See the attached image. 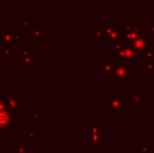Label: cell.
I'll return each mask as SVG.
<instances>
[{
    "label": "cell",
    "instance_id": "obj_7",
    "mask_svg": "<svg viewBox=\"0 0 154 153\" xmlns=\"http://www.w3.org/2000/svg\"><path fill=\"white\" fill-rule=\"evenodd\" d=\"M5 102H6V106L9 109H16L21 104V102L18 100L16 96H9Z\"/></svg>",
    "mask_w": 154,
    "mask_h": 153
},
{
    "label": "cell",
    "instance_id": "obj_5",
    "mask_svg": "<svg viewBox=\"0 0 154 153\" xmlns=\"http://www.w3.org/2000/svg\"><path fill=\"white\" fill-rule=\"evenodd\" d=\"M122 107V97L120 94L113 96L111 99L107 101V109H116L118 110Z\"/></svg>",
    "mask_w": 154,
    "mask_h": 153
},
{
    "label": "cell",
    "instance_id": "obj_13",
    "mask_svg": "<svg viewBox=\"0 0 154 153\" xmlns=\"http://www.w3.org/2000/svg\"><path fill=\"white\" fill-rule=\"evenodd\" d=\"M34 57H29V56H26V57H22L21 59V65L22 66H27V65H31L33 62H35Z\"/></svg>",
    "mask_w": 154,
    "mask_h": 153
},
{
    "label": "cell",
    "instance_id": "obj_30",
    "mask_svg": "<svg viewBox=\"0 0 154 153\" xmlns=\"http://www.w3.org/2000/svg\"><path fill=\"white\" fill-rule=\"evenodd\" d=\"M0 153H2V149L0 148Z\"/></svg>",
    "mask_w": 154,
    "mask_h": 153
},
{
    "label": "cell",
    "instance_id": "obj_16",
    "mask_svg": "<svg viewBox=\"0 0 154 153\" xmlns=\"http://www.w3.org/2000/svg\"><path fill=\"white\" fill-rule=\"evenodd\" d=\"M16 153H26V147L24 143H18L16 145Z\"/></svg>",
    "mask_w": 154,
    "mask_h": 153
},
{
    "label": "cell",
    "instance_id": "obj_31",
    "mask_svg": "<svg viewBox=\"0 0 154 153\" xmlns=\"http://www.w3.org/2000/svg\"><path fill=\"white\" fill-rule=\"evenodd\" d=\"M147 153H151V152H150V151H149V152H147Z\"/></svg>",
    "mask_w": 154,
    "mask_h": 153
},
{
    "label": "cell",
    "instance_id": "obj_26",
    "mask_svg": "<svg viewBox=\"0 0 154 153\" xmlns=\"http://www.w3.org/2000/svg\"><path fill=\"white\" fill-rule=\"evenodd\" d=\"M40 114H41V111H40V110H36V112L31 113L29 117H31V119H40Z\"/></svg>",
    "mask_w": 154,
    "mask_h": 153
},
{
    "label": "cell",
    "instance_id": "obj_28",
    "mask_svg": "<svg viewBox=\"0 0 154 153\" xmlns=\"http://www.w3.org/2000/svg\"><path fill=\"white\" fill-rule=\"evenodd\" d=\"M112 31H113V27H112V26H110V25H108V26H107L106 29H104V33H105V36L107 37V36H108L109 34H110Z\"/></svg>",
    "mask_w": 154,
    "mask_h": 153
},
{
    "label": "cell",
    "instance_id": "obj_17",
    "mask_svg": "<svg viewBox=\"0 0 154 153\" xmlns=\"http://www.w3.org/2000/svg\"><path fill=\"white\" fill-rule=\"evenodd\" d=\"M130 104L131 105H138L140 104V97L137 94H132L130 97Z\"/></svg>",
    "mask_w": 154,
    "mask_h": 153
},
{
    "label": "cell",
    "instance_id": "obj_1",
    "mask_svg": "<svg viewBox=\"0 0 154 153\" xmlns=\"http://www.w3.org/2000/svg\"><path fill=\"white\" fill-rule=\"evenodd\" d=\"M125 46H130L131 48H133V50H134L135 53H136V51L145 53V51L150 47L149 39L146 37L145 33H140V34H138V36H137L133 41L127 42Z\"/></svg>",
    "mask_w": 154,
    "mask_h": 153
},
{
    "label": "cell",
    "instance_id": "obj_18",
    "mask_svg": "<svg viewBox=\"0 0 154 153\" xmlns=\"http://www.w3.org/2000/svg\"><path fill=\"white\" fill-rule=\"evenodd\" d=\"M1 55L3 57H11L12 56V48L11 47H3L2 50H1Z\"/></svg>",
    "mask_w": 154,
    "mask_h": 153
},
{
    "label": "cell",
    "instance_id": "obj_22",
    "mask_svg": "<svg viewBox=\"0 0 154 153\" xmlns=\"http://www.w3.org/2000/svg\"><path fill=\"white\" fill-rule=\"evenodd\" d=\"M12 36V42H19L21 41V35L19 33H13L11 34Z\"/></svg>",
    "mask_w": 154,
    "mask_h": 153
},
{
    "label": "cell",
    "instance_id": "obj_20",
    "mask_svg": "<svg viewBox=\"0 0 154 153\" xmlns=\"http://www.w3.org/2000/svg\"><path fill=\"white\" fill-rule=\"evenodd\" d=\"M150 151V144L149 143H142L140 144V152L147 153Z\"/></svg>",
    "mask_w": 154,
    "mask_h": 153
},
{
    "label": "cell",
    "instance_id": "obj_21",
    "mask_svg": "<svg viewBox=\"0 0 154 153\" xmlns=\"http://www.w3.org/2000/svg\"><path fill=\"white\" fill-rule=\"evenodd\" d=\"M25 137H29V139H33V137H36V131L34 129H31V128H27L25 130Z\"/></svg>",
    "mask_w": 154,
    "mask_h": 153
},
{
    "label": "cell",
    "instance_id": "obj_9",
    "mask_svg": "<svg viewBox=\"0 0 154 153\" xmlns=\"http://www.w3.org/2000/svg\"><path fill=\"white\" fill-rule=\"evenodd\" d=\"M103 70L106 71L107 76H113V71H114V66H113L112 62L110 61H106V62H103Z\"/></svg>",
    "mask_w": 154,
    "mask_h": 153
},
{
    "label": "cell",
    "instance_id": "obj_8",
    "mask_svg": "<svg viewBox=\"0 0 154 153\" xmlns=\"http://www.w3.org/2000/svg\"><path fill=\"white\" fill-rule=\"evenodd\" d=\"M108 42H112L118 39H122V29H113V31L106 37Z\"/></svg>",
    "mask_w": 154,
    "mask_h": 153
},
{
    "label": "cell",
    "instance_id": "obj_24",
    "mask_svg": "<svg viewBox=\"0 0 154 153\" xmlns=\"http://www.w3.org/2000/svg\"><path fill=\"white\" fill-rule=\"evenodd\" d=\"M1 36H2V39H3V41H4V42H7V43L12 42V36H11L10 34L3 33Z\"/></svg>",
    "mask_w": 154,
    "mask_h": 153
},
{
    "label": "cell",
    "instance_id": "obj_10",
    "mask_svg": "<svg viewBox=\"0 0 154 153\" xmlns=\"http://www.w3.org/2000/svg\"><path fill=\"white\" fill-rule=\"evenodd\" d=\"M146 58H145V61L146 62H154V48L149 47L146 51Z\"/></svg>",
    "mask_w": 154,
    "mask_h": 153
},
{
    "label": "cell",
    "instance_id": "obj_23",
    "mask_svg": "<svg viewBox=\"0 0 154 153\" xmlns=\"http://www.w3.org/2000/svg\"><path fill=\"white\" fill-rule=\"evenodd\" d=\"M145 67L147 71H153L154 70V62H146L145 63Z\"/></svg>",
    "mask_w": 154,
    "mask_h": 153
},
{
    "label": "cell",
    "instance_id": "obj_6",
    "mask_svg": "<svg viewBox=\"0 0 154 153\" xmlns=\"http://www.w3.org/2000/svg\"><path fill=\"white\" fill-rule=\"evenodd\" d=\"M125 61H129V62H135L136 61V59H135V51L130 46H125L124 47L123 62H125Z\"/></svg>",
    "mask_w": 154,
    "mask_h": 153
},
{
    "label": "cell",
    "instance_id": "obj_32",
    "mask_svg": "<svg viewBox=\"0 0 154 153\" xmlns=\"http://www.w3.org/2000/svg\"><path fill=\"white\" fill-rule=\"evenodd\" d=\"M153 153H154V151H153Z\"/></svg>",
    "mask_w": 154,
    "mask_h": 153
},
{
    "label": "cell",
    "instance_id": "obj_14",
    "mask_svg": "<svg viewBox=\"0 0 154 153\" xmlns=\"http://www.w3.org/2000/svg\"><path fill=\"white\" fill-rule=\"evenodd\" d=\"M126 31H134V33H138L140 31V24L134 23V24H127L126 25Z\"/></svg>",
    "mask_w": 154,
    "mask_h": 153
},
{
    "label": "cell",
    "instance_id": "obj_3",
    "mask_svg": "<svg viewBox=\"0 0 154 153\" xmlns=\"http://www.w3.org/2000/svg\"><path fill=\"white\" fill-rule=\"evenodd\" d=\"M0 127L11 128V110H0Z\"/></svg>",
    "mask_w": 154,
    "mask_h": 153
},
{
    "label": "cell",
    "instance_id": "obj_12",
    "mask_svg": "<svg viewBox=\"0 0 154 153\" xmlns=\"http://www.w3.org/2000/svg\"><path fill=\"white\" fill-rule=\"evenodd\" d=\"M137 36H138V34L134 33V31H126L125 34H122V37L127 39L128 41H133Z\"/></svg>",
    "mask_w": 154,
    "mask_h": 153
},
{
    "label": "cell",
    "instance_id": "obj_4",
    "mask_svg": "<svg viewBox=\"0 0 154 153\" xmlns=\"http://www.w3.org/2000/svg\"><path fill=\"white\" fill-rule=\"evenodd\" d=\"M101 132H102V125L101 124L93 125V128H92V142H93L92 147H93V148H96L102 142Z\"/></svg>",
    "mask_w": 154,
    "mask_h": 153
},
{
    "label": "cell",
    "instance_id": "obj_11",
    "mask_svg": "<svg viewBox=\"0 0 154 153\" xmlns=\"http://www.w3.org/2000/svg\"><path fill=\"white\" fill-rule=\"evenodd\" d=\"M120 48H122V39H118V40H114L111 42V50H112V53H116Z\"/></svg>",
    "mask_w": 154,
    "mask_h": 153
},
{
    "label": "cell",
    "instance_id": "obj_19",
    "mask_svg": "<svg viewBox=\"0 0 154 153\" xmlns=\"http://www.w3.org/2000/svg\"><path fill=\"white\" fill-rule=\"evenodd\" d=\"M29 34H31V38H38V37L41 35V31H40L39 29H31Z\"/></svg>",
    "mask_w": 154,
    "mask_h": 153
},
{
    "label": "cell",
    "instance_id": "obj_29",
    "mask_svg": "<svg viewBox=\"0 0 154 153\" xmlns=\"http://www.w3.org/2000/svg\"><path fill=\"white\" fill-rule=\"evenodd\" d=\"M150 31L154 33V24H150Z\"/></svg>",
    "mask_w": 154,
    "mask_h": 153
},
{
    "label": "cell",
    "instance_id": "obj_27",
    "mask_svg": "<svg viewBox=\"0 0 154 153\" xmlns=\"http://www.w3.org/2000/svg\"><path fill=\"white\" fill-rule=\"evenodd\" d=\"M21 26L23 27V29H25V27L29 26V19H22Z\"/></svg>",
    "mask_w": 154,
    "mask_h": 153
},
{
    "label": "cell",
    "instance_id": "obj_25",
    "mask_svg": "<svg viewBox=\"0 0 154 153\" xmlns=\"http://www.w3.org/2000/svg\"><path fill=\"white\" fill-rule=\"evenodd\" d=\"M29 51H31V48L29 47H22L21 48V56L22 57L29 56Z\"/></svg>",
    "mask_w": 154,
    "mask_h": 153
},
{
    "label": "cell",
    "instance_id": "obj_15",
    "mask_svg": "<svg viewBox=\"0 0 154 153\" xmlns=\"http://www.w3.org/2000/svg\"><path fill=\"white\" fill-rule=\"evenodd\" d=\"M93 31V36L96 37V38H100V37H102V38H106L103 29H93V31Z\"/></svg>",
    "mask_w": 154,
    "mask_h": 153
},
{
    "label": "cell",
    "instance_id": "obj_2",
    "mask_svg": "<svg viewBox=\"0 0 154 153\" xmlns=\"http://www.w3.org/2000/svg\"><path fill=\"white\" fill-rule=\"evenodd\" d=\"M129 72H130V67L128 66L125 62L120 61V62L116 63L113 76H116L118 80H125L129 74Z\"/></svg>",
    "mask_w": 154,
    "mask_h": 153
}]
</instances>
